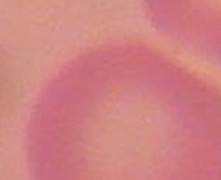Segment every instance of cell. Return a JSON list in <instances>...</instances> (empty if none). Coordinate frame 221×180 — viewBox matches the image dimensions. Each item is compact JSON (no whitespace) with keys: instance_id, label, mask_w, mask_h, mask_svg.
<instances>
[{"instance_id":"6da1fadb","label":"cell","mask_w":221,"mask_h":180,"mask_svg":"<svg viewBox=\"0 0 221 180\" xmlns=\"http://www.w3.org/2000/svg\"><path fill=\"white\" fill-rule=\"evenodd\" d=\"M32 180H221V92L140 40L94 46L31 111Z\"/></svg>"}]
</instances>
